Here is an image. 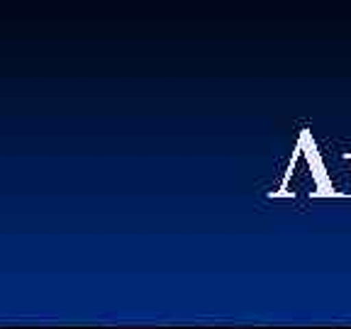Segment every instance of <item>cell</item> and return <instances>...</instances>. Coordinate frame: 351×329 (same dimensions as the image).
<instances>
[{"label":"cell","instance_id":"7a4b0ae2","mask_svg":"<svg viewBox=\"0 0 351 329\" xmlns=\"http://www.w3.org/2000/svg\"><path fill=\"white\" fill-rule=\"evenodd\" d=\"M217 329H252V327H217Z\"/></svg>","mask_w":351,"mask_h":329},{"label":"cell","instance_id":"6da1fadb","mask_svg":"<svg viewBox=\"0 0 351 329\" xmlns=\"http://www.w3.org/2000/svg\"><path fill=\"white\" fill-rule=\"evenodd\" d=\"M8 329H44V327H8Z\"/></svg>","mask_w":351,"mask_h":329}]
</instances>
